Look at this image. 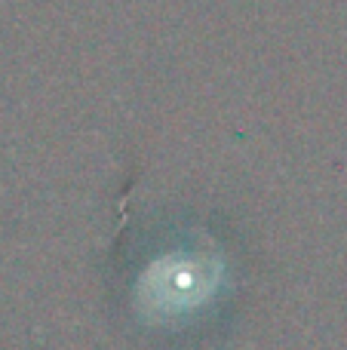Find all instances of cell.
Returning a JSON list of instances; mask_svg holds the SVG:
<instances>
[{
    "mask_svg": "<svg viewBox=\"0 0 347 350\" xmlns=\"http://www.w3.org/2000/svg\"><path fill=\"white\" fill-rule=\"evenodd\" d=\"M221 283L219 258H203L194 252H176L157 258L139 283L141 308L148 320H178L215 295Z\"/></svg>",
    "mask_w": 347,
    "mask_h": 350,
    "instance_id": "cell-1",
    "label": "cell"
}]
</instances>
